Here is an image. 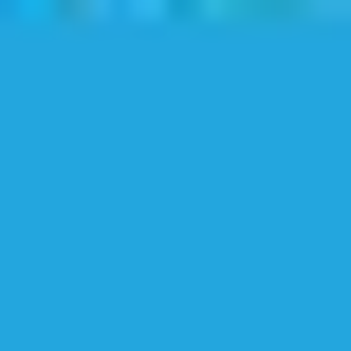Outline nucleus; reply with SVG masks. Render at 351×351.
<instances>
[]
</instances>
